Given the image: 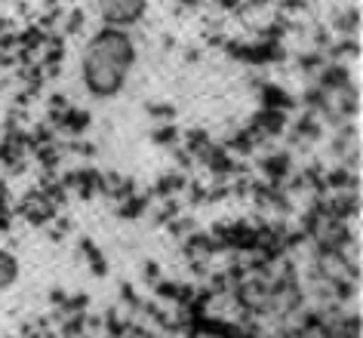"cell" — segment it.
<instances>
[{
    "label": "cell",
    "instance_id": "obj_3",
    "mask_svg": "<svg viewBox=\"0 0 363 338\" xmlns=\"http://www.w3.org/2000/svg\"><path fill=\"white\" fill-rule=\"evenodd\" d=\"M16 280H19V261H16L13 252L0 249V292L10 289Z\"/></svg>",
    "mask_w": 363,
    "mask_h": 338
},
{
    "label": "cell",
    "instance_id": "obj_1",
    "mask_svg": "<svg viewBox=\"0 0 363 338\" xmlns=\"http://www.w3.org/2000/svg\"><path fill=\"white\" fill-rule=\"evenodd\" d=\"M135 62L133 40L117 28L99 31L84 50V84L93 96L99 98H111L123 89L130 68Z\"/></svg>",
    "mask_w": 363,
    "mask_h": 338
},
{
    "label": "cell",
    "instance_id": "obj_2",
    "mask_svg": "<svg viewBox=\"0 0 363 338\" xmlns=\"http://www.w3.org/2000/svg\"><path fill=\"white\" fill-rule=\"evenodd\" d=\"M96 6H99V16L105 19L108 28L123 31L145 16L148 0H96Z\"/></svg>",
    "mask_w": 363,
    "mask_h": 338
}]
</instances>
